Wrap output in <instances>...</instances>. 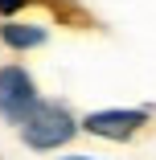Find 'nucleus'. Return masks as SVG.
I'll return each mask as SVG.
<instances>
[{
  "label": "nucleus",
  "instance_id": "nucleus-1",
  "mask_svg": "<svg viewBox=\"0 0 156 160\" xmlns=\"http://www.w3.org/2000/svg\"><path fill=\"white\" fill-rule=\"evenodd\" d=\"M74 132H78L74 115L66 107H58V103H37L33 111L25 115V123H21V140L29 148H37V152L62 148L66 140H74Z\"/></svg>",
  "mask_w": 156,
  "mask_h": 160
},
{
  "label": "nucleus",
  "instance_id": "nucleus-3",
  "mask_svg": "<svg viewBox=\"0 0 156 160\" xmlns=\"http://www.w3.org/2000/svg\"><path fill=\"white\" fill-rule=\"evenodd\" d=\"M144 123H148V111L144 107H136V111L115 107V111H90L82 119V132L99 136V140H132Z\"/></svg>",
  "mask_w": 156,
  "mask_h": 160
},
{
  "label": "nucleus",
  "instance_id": "nucleus-6",
  "mask_svg": "<svg viewBox=\"0 0 156 160\" xmlns=\"http://www.w3.org/2000/svg\"><path fill=\"white\" fill-rule=\"evenodd\" d=\"M66 160H90V156H66Z\"/></svg>",
  "mask_w": 156,
  "mask_h": 160
},
{
  "label": "nucleus",
  "instance_id": "nucleus-2",
  "mask_svg": "<svg viewBox=\"0 0 156 160\" xmlns=\"http://www.w3.org/2000/svg\"><path fill=\"white\" fill-rule=\"evenodd\" d=\"M41 99H37V86L33 78H29L21 66H4L0 70V115H4L8 123H25V115L33 111Z\"/></svg>",
  "mask_w": 156,
  "mask_h": 160
},
{
  "label": "nucleus",
  "instance_id": "nucleus-4",
  "mask_svg": "<svg viewBox=\"0 0 156 160\" xmlns=\"http://www.w3.org/2000/svg\"><path fill=\"white\" fill-rule=\"evenodd\" d=\"M0 41H4V45H13V49H33V45H41V41H45V29L8 21V25H0Z\"/></svg>",
  "mask_w": 156,
  "mask_h": 160
},
{
  "label": "nucleus",
  "instance_id": "nucleus-5",
  "mask_svg": "<svg viewBox=\"0 0 156 160\" xmlns=\"http://www.w3.org/2000/svg\"><path fill=\"white\" fill-rule=\"evenodd\" d=\"M29 4V0H0V12H4V17H13L17 8H25Z\"/></svg>",
  "mask_w": 156,
  "mask_h": 160
}]
</instances>
